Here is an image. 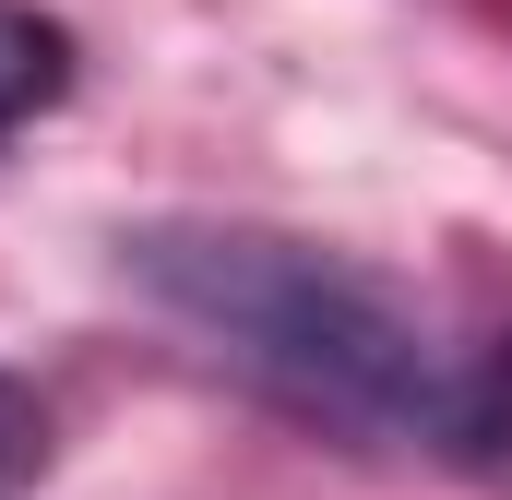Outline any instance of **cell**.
I'll use <instances>...</instances> for the list:
<instances>
[{
	"label": "cell",
	"instance_id": "cell-1",
	"mask_svg": "<svg viewBox=\"0 0 512 500\" xmlns=\"http://www.w3.org/2000/svg\"><path fill=\"white\" fill-rule=\"evenodd\" d=\"M131 274L155 310H179L239 381H262L274 405L298 417H334V429H370V441H429L441 429V334L429 310L346 262L322 239H286V227H227V215H167L131 239Z\"/></svg>",
	"mask_w": 512,
	"mask_h": 500
},
{
	"label": "cell",
	"instance_id": "cell-3",
	"mask_svg": "<svg viewBox=\"0 0 512 500\" xmlns=\"http://www.w3.org/2000/svg\"><path fill=\"white\" fill-rule=\"evenodd\" d=\"M60 96H72V24L36 0H0V131L48 120Z\"/></svg>",
	"mask_w": 512,
	"mask_h": 500
},
{
	"label": "cell",
	"instance_id": "cell-2",
	"mask_svg": "<svg viewBox=\"0 0 512 500\" xmlns=\"http://www.w3.org/2000/svg\"><path fill=\"white\" fill-rule=\"evenodd\" d=\"M465 477H489V489H512V322L489 334V346H465L453 358V381H441V429H429Z\"/></svg>",
	"mask_w": 512,
	"mask_h": 500
},
{
	"label": "cell",
	"instance_id": "cell-4",
	"mask_svg": "<svg viewBox=\"0 0 512 500\" xmlns=\"http://www.w3.org/2000/svg\"><path fill=\"white\" fill-rule=\"evenodd\" d=\"M36 465H48V405H36V381L0 370V500L36 489Z\"/></svg>",
	"mask_w": 512,
	"mask_h": 500
}]
</instances>
